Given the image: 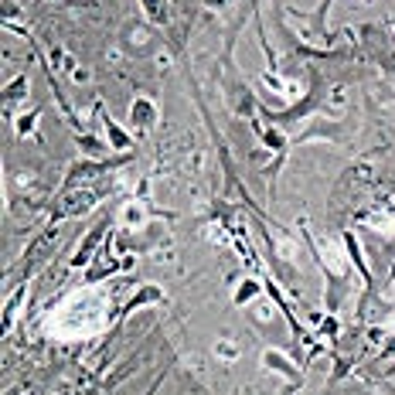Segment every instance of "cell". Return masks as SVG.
I'll list each match as a JSON object with an SVG mask.
<instances>
[{
	"label": "cell",
	"instance_id": "8992f818",
	"mask_svg": "<svg viewBox=\"0 0 395 395\" xmlns=\"http://www.w3.org/2000/svg\"><path fill=\"white\" fill-rule=\"evenodd\" d=\"M256 296H262V283L253 276H245L242 283H238V290L232 293V300H236V307H245L249 300H256Z\"/></svg>",
	"mask_w": 395,
	"mask_h": 395
},
{
	"label": "cell",
	"instance_id": "8fae6325",
	"mask_svg": "<svg viewBox=\"0 0 395 395\" xmlns=\"http://www.w3.org/2000/svg\"><path fill=\"white\" fill-rule=\"evenodd\" d=\"M24 290H28V286L20 283V286H18V293H14L11 300H7V310H4V324H7V327H11V317H14V307H18L20 300H24Z\"/></svg>",
	"mask_w": 395,
	"mask_h": 395
},
{
	"label": "cell",
	"instance_id": "ba28073f",
	"mask_svg": "<svg viewBox=\"0 0 395 395\" xmlns=\"http://www.w3.org/2000/svg\"><path fill=\"white\" fill-rule=\"evenodd\" d=\"M24 96H28V75H18L14 82H7V89H4V99H7V109L14 106V99H18V102H24Z\"/></svg>",
	"mask_w": 395,
	"mask_h": 395
},
{
	"label": "cell",
	"instance_id": "5bb4252c",
	"mask_svg": "<svg viewBox=\"0 0 395 395\" xmlns=\"http://www.w3.org/2000/svg\"><path fill=\"white\" fill-rule=\"evenodd\" d=\"M320 331H324V334H327V337H334V331H337L334 317H327V320H324V327H320Z\"/></svg>",
	"mask_w": 395,
	"mask_h": 395
},
{
	"label": "cell",
	"instance_id": "4fadbf2b",
	"mask_svg": "<svg viewBox=\"0 0 395 395\" xmlns=\"http://www.w3.org/2000/svg\"><path fill=\"white\" fill-rule=\"evenodd\" d=\"M143 4V11H147V18H154V20H160L164 14H160V0H140Z\"/></svg>",
	"mask_w": 395,
	"mask_h": 395
},
{
	"label": "cell",
	"instance_id": "3957f363",
	"mask_svg": "<svg viewBox=\"0 0 395 395\" xmlns=\"http://www.w3.org/2000/svg\"><path fill=\"white\" fill-rule=\"evenodd\" d=\"M130 116H133V126H137V130H150V126L157 123V106L147 96H137L133 99V113H130Z\"/></svg>",
	"mask_w": 395,
	"mask_h": 395
},
{
	"label": "cell",
	"instance_id": "5b68a950",
	"mask_svg": "<svg viewBox=\"0 0 395 395\" xmlns=\"http://www.w3.org/2000/svg\"><path fill=\"white\" fill-rule=\"evenodd\" d=\"M341 242H344V249H348V256H351V262L358 266V273H361V279L372 286V269L365 266V256H361V245H358V236L355 232H344L341 236Z\"/></svg>",
	"mask_w": 395,
	"mask_h": 395
},
{
	"label": "cell",
	"instance_id": "9a60e30c",
	"mask_svg": "<svg viewBox=\"0 0 395 395\" xmlns=\"http://www.w3.org/2000/svg\"><path fill=\"white\" fill-rule=\"evenodd\" d=\"M72 4H92V0H72Z\"/></svg>",
	"mask_w": 395,
	"mask_h": 395
},
{
	"label": "cell",
	"instance_id": "6da1fadb",
	"mask_svg": "<svg viewBox=\"0 0 395 395\" xmlns=\"http://www.w3.org/2000/svg\"><path fill=\"white\" fill-rule=\"evenodd\" d=\"M92 113H96V116L102 119V126H106V147H113V150H126V147L133 143V137H130V133L119 126L116 119L106 113V106H102V102H96V106H92Z\"/></svg>",
	"mask_w": 395,
	"mask_h": 395
},
{
	"label": "cell",
	"instance_id": "9c48e42d",
	"mask_svg": "<svg viewBox=\"0 0 395 395\" xmlns=\"http://www.w3.org/2000/svg\"><path fill=\"white\" fill-rule=\"evenodd\" d=\"M38 119H41V109H31L28 116H20V119H18V126H14V133H18V140L31 137V133H35V126H38Z\"/></svg>",
	"mask_w": 395,
	"mask_h": 395
},
{
	"label": "cell",
	"instance_id": "277c9868",
	"mask_svg": "<svg viewBox=\"0 0 395 395\" xmlns=\"http://www.w3.org/2000/svg\"><path fill=\"white\" fill-rule=\"evenodd\" d=\"M262 368H269V372H283L286 378H293V385H300V372H296L293 365H290V358L283 355V351H262Z\"/></svg>",
	"mask_w": 395,
	"mask_h": 395
},
{
	"label": "cell",
	"instance_id": "2e32d148",
	"mask_svg": "<svg viewBox=\"0 0 395 395\" xmlns=\"http://www.w3.org/2000/svg\"><path fill=\"white\" fill-rule=\"evenodd\" d=\"M392 31H395V20H392Z\"/></svg>",
	"mask_w": 395,
	"mask_h": 395
},
{
	"label": "cell",
	"instance_id": "7a4b0ae2",
	"mask_svg": "<svg viewBox=\"0 0 395 395\" xmlns=\"http://www.w3.org/2000/svg\"><path fill=\"white\" fill-rule=\"evenodd\" d=\"M102 236H106V229H102V225H96V229H92V232H89V236L82 238L79 253H75V256H72V266H75V269H79V266H89V262H92V259H96L99 238H102Z\"/></svg>",
	"mask_w": 395,
	"mask_h": 395
},
{
	"label": "cell",
	"instance_id": "52a82bcc",
	"mask_svg": "<svg viewBox=\"0 0 395 395\" xmlns=\"http://www.w3.org/2000/svg\"><path fill=\"white\" fill-rule=\"evenodd\" d=\"M154 300H164V293H160V286H143L133 300H126V307H123V314H130V310H137V307H143V303H154Z\"/></svg>",
	"mask_w": 395,
	"mask_h": 395
},
{
	"label": "cell",
	"instance_id": "30bf717a",
	"mask_svg": "<svg viewBox=\"0 0 395 395\" xmlns=\"http://www.w3.org/2000/svg\"><path fill=\"white\" fill-rule=\"evenodd\" d=\"M123 221H126V225H143V221H147V208H143V205H126V208H123Z\"/></svg>",
	"mask_w": 395,
	"mask_h": 395
},
{
	"label": "cell",
	"instance_id": "7c38bea8",
	"mask_svg": "<svg viewBox=\"0 0 395 395\" xmlns=\"http://www.w3.org/2000/svg\"><path fill=\"white\" fill-rule=\"evenodd\" d=\"M215 355L218 358H229V361H236V358H238V348H236V344H229V341H218V344H215Z\"/></svg>",
	"mask_w": 395,
	"mask_h": 395
}]
</instances>
